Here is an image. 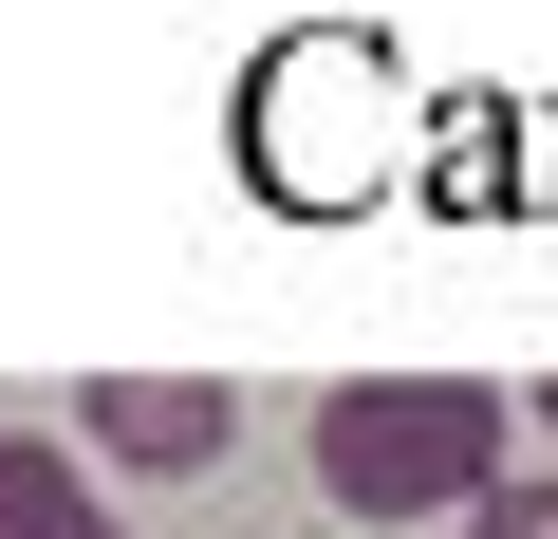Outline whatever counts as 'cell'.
Segmentation results:
<instances>
[{
	"mask_svg": "<svg viewBox=\"0 0 558 539\" xmlns=\"http://www.w3.org/2000/svg\"><path fill=\"white\" fill-rule=\"evenodd\" d=\"M502 428H521V391H484V372H354V391H317V483L354 520H484L521 483Z\"/></svg>",
	"mask_w": 558,
	"mask_h": 539,
	"instance_id": "1",
	"label": "cell"
},
{
	"mask_svg": "<svg viewBox=\"0 0 558 539\" xmlns=\"http://www.w3.org/2000/svg\"><path fill=\"white\" fill-rule=\"evenodd\" d=\"M75 446L131 465V483H205V465L242 446V391H223V372H94V391H75Z\"/></svg>",
	"mask_w": 558,
	"mask_h": 539,
	"instance_id": "2",
	"label": "cell"
},
{
	"mask_svg": "<svg viewBox=\"0 0 558 539\" xmlns=\"http://www.w3.org/2000/svg\"><path fill=\"white\" fill-rule=\"evenodd\" d=\"M0 539H131V520L94 502V465L57 428H0Z\"/></svg>",
	"mask_w": 558,
	"mask_h": 539,
	"instance_id": "3",
	"label": "cell"
},
{
	"mask_svg": "<svg viewBox=\"0 0 558 539\" xmlns=\"http://www.w3.org/2000/svg\"><path fill=\"white\" fill-rule=\"evenodd\" d=\"M465 539H558V483H502V502H484Z\"/></svg>",
	"mask_w": 558,
	"mask_h": 539,
	"instance_id": "4",
	"label": "cell"
},
{
	"mask_svg": "<svg viewBox=\"0 0 558 539\" xmlns=\"http://www.w3.org/2000/svg\"><path fill=\"white\" fill-rule=\"evenodd\" d=\"M539 428H558V391H539Z\"/></svg>",
	"mask_w": 558,
	"mask_h": 539,
	"instance_id": "5",
	"label": "cell"
}]
</instances>
